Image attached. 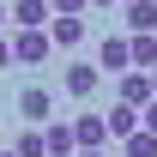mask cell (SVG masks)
<instances>
[{"instance_id":"2e32d148","label":"cell","mask_w":157,"mask_h":157,"mask_svg":"<svg viewBox=\"0 0 157 157\" xmlns=\"http://www.w3.org/2000/svg\"><path fill=\"white\" fill-rule=\"evenodd\" d=\"M48 6H55V12H85L91 0H48Z\"/></svg>"},{"instance_id":"7c38bea8","label":"cell","mask_w":157,"mask_h":157,"mask_svg":"<svg viewBox=\"0 0 157 157\" xmlns=\"http://www.w3.org/2000/svg\"><path fill=\"white\" fill-rule=\"evenodd\" d=\"M127 30H157V0H127Z\"/></svg>"},{"instance_id":"9c48e42d","label":"cell","mask_w":157,"mask_h":157,"mask_svg":"<svg viewBox=\"0 0 157 157\" xmlns=\"http://www.w3.org/2000/svg\"><path fill=\"white\" fill-rule=\"evenodd\" d=\"M103 121H109V139H127V133H139V109H133V103H115V109H109Z\"/></svg>"},{"instance_id":"52a82bcc","label":"cell","mask_w":157,"mask_h":157,"mask_svg":"<svg viewBox=\"0 0 157 157\" xmlns=\"http://www.w3.org/2000/svg\"><path fill=\"white\" fill-rule=\"evenodd\" d=\"M18 115L36 127V121H48V115H55V97H48L42 85H30V91H18Z\"/></svg>"},{"instance_id":"d6986e66","label":"cell","mask_w":157,"mask_h":157,"mask_svg":"<svg viewBox=\"0 0 157 157\" xmlns=\"http://www.w3.org/2000/svg\"><path fill=\"white\" fill-rule=\"evenodd\" d=\"M91 6H115V0H91Z\"/></svg>"},{"instance_id":"5b68a950","label":"cell","mask_w":157,"mask_h":157,"mask_svg":"<svg viewBox=\"0 0 157 157\" xmlns=\"http://www.w3.org/2000/svg\"><path fill=\"white\" fill-rule=\"evenodd\" d=\"M97 67L103 73H127V67H133V42L127 36H103L97 42Z\"/></svg>"},{"instance_id":"7a4b0ae2","label":"cell","mask_w":157,"mask_h":157,"mask_svg":"<svg viewBox=\"0 0 157 157\" xmlns=\"http://www.w3.org/2000/svg\"><path fill=\"white\" fill-rule=\"evenodd\" d=\"M73 139H78V151H103L109 145V121L85 109V115H73Z\"/></svg>"},{"instance_id":"ffe728a7","label":"cell","mask_w":157,"mask_h":157,"mask_svg":"<svg viewBox=\"0 0 157 157\" xmlns=\"http://www.w3.org/2000/svg\"><path fill=\"white\" fill-rule=\"evenodd\" d=\"M0 24H6V0H0Z\"/></svg>"},{"instance_id":"e0dca14e","label":"cell","mask_w":157,"mask_h":157,"mask_svg":"<svg viewBox=\"0 0 157 157\" xmlns=\"http://www.w3.org/2000/svg\"><path fill=\"white\" fill-rule=\"evenodd\" d=\"M6 67H12V42L0 36V73H6Z\"/></svg>"},{"instance_id":"9a60e30c","label":"cell","mask_w":157,"mask_h":157,"mask_svg":"<svg viewBox=\"0 0 157 157\" xmlns=\"http://www.w3.org/2000/svg\"><path fill=\"white\" fill-rule=\"evenodd\" d=\"M139 127H151V133H157V97L145 103V109H139Z\"/></svg>"},{"instance_id":"603a6c76","label":"cell","mask_w":157,"mask_h":157,"mask_svg":"<svg viewBox=\"0 0 157 157\" xmlns=\"http://www.w3.org/2000/svg\"><path fill=\"white\" fill-rule=\"evenodd\" d=\"M0 139H6V133H0ZM0 151H6V145H0Z\"/></svg>"},{"instance_id":"277c9868","label":"cell","mask_w":157,"mask_h":157,"mask_svg":"<svg viewBox=\"0 0 157 157\" xmlns=\"http://www.w3.org/2000/svg\"><path fill=\"white\" fill-rule=\"evenodd\" d=\"M60 85H67V97H78V103H85V97H91V91L103 85V67H91V60H73Z\"/></svg>"},{"instance_id":"ac0fdd59","label":"cell","mask_w":157,"mask_h":157,"mask_svg":"<svg viewBox=\"0 0 157 157\" xmlns=\"http://www.w3.org/2000/svg\"><path fill=\"white\" fill-rule=\"evenodd\" d=\"M73 157H103V151H73Z\"/></svg>"},{"instance_id":"4fadbf2b","label":"cell","mask_w":157,"mask_h":157,"mask_svg":"<svg viewBox=\"0 0 157 157\" xmlns=\"http://www.w3.org/2000/svg\"><path fill=\"white\" fill-rule=\"evenodd\" d=\"M121 151H127V157H157V133H151V127H139V133L121 139Z\"/></svg>"},{"instance_id":"30bf717a","label":"cell","mask_w":157,"mask_h":157,"mask_svg":"<svg viewBox=\"0 0 157 157\" xmlns=\"http://www.w3.org/2000/svg\"><path fill=\"white\" fill-rule=\"evenodd\" d=\"M127 42H133V67L151 73V67H157V30H133Z\"/></svg>"},{"instance_id":"7402d4cb","label":"cell","mask_w":157,"mask_h":157,"mask_svg":"<svg viewBox=\"0 0 157 157\" xmlns=\"http://www.w3.org/2000/svg\"><path fill=\"white\" fill-rule=\"evenodd\" d=\"M151 85H157V67H151Z\"/></svg>"},{"instance_id":"cb8c5ba5","label":"cell","mask_w":157,"mask_h":157,"mask_svg":"<svg viewBox=\"0 0 157 157\" xmlns=\"http://www.w3.org/2000/svg\"><path fill=\"white\" fill-rule=\"evenodd\" d=\"M121 6H127V0H121Z\"/></svg>"},{"instance_id":"44dd1931","label":"cell","mask_w":157,"mask_h":157,"mask_svg":"<svg viewBox=\"0 0 157 157\" xmlns=\"http://www.w3.org/2000/svg\"><path fill=\"white\" fill-rule=\"evenodd\" d=\"M0 157H18V151H0Z\"/></svg>"},{"instance_id":"8992f818","label":"cell","mask_w":157,"mask_h":157,"mask_svg":"<svg viewBox=\"0 0 157 157\" xmlns=\"http://www.w3.org/2000/svg\"><path fill=\"white\" fill-rule=\"evenodd\" d=\"M115 78H121V85H115V91H121V103H133V109H145V103L157 97L151 73H115Z\"/></svg>"},{"instance_id":"3957f363","label":"cell","mask_w":157,"mask_h":157,"mask_svg":"<svg viewBox=\"0 0 157 157\" xmlns=\"http://www.w3.org/2000/svg\"><path fill=\"white\" fill-rule=\"evenodd\" d=\"M48 42L55 48H78L85 42V12H55L48 18Z\"/></svg>"},{"instance_id":"8fae6325","label":"cell","mask_w":157,"mask_h":157,"mask_svg":"<svg viewBox=\"0 0 157 157\" xmlns=\"http://www.w3.org/2000/svg\"><path fill=\"white\" fill-rule=\"evenodd\" d=\"M42 139H48V157H73V151H78V139H73V121H55V127H48Z\"/></svg>"},{"instance_id":"6da1fadb","label":"cell","mask_w":157,"mask_h":157,"mask_svg":"<svg viewBox=\"0 0 157 157\" xmlns=\"http://www.w3.org/2000/svg\"><path fill=\"white\" fill-rule=\"evenodd\" d=\"M48 24H30V30H12V60H24V67H42L48 60Z\"/></svg>"},{"instance_id":"ba28073f","label":"cell","mask_w":157,"mask_h":157,"mask_svg":"<svg viewBox=\"0 0 157 157\" xmlns=\"http://www.w3.org/2000/svg\"><path fill=\"white\" fill-rule=\"evenodd\" d=\"M48 0H12V30H30V24H48Z\"/></svg>"},{"instance_id":"5bb4252c","label":"cell","mask_w":157,"mask_h":157,"mask_svg":"<svg viewBox=\"0 0 157 157\" xmlns=\"http://www.w3.org/2000/svg\"><path fill=\"white\" fill-rule=\"evenodd\" d=\"M12 151H18V157H48V139H42V133H18Z\"/></svg>"}]
</instances>
